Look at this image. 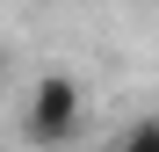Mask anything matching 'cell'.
Listing matches in <instances>:
<instances>
[{"label": "cell", "instance_id": "obj_2", "mask_svg": "<svg viewBox=\"0 0 159 152\" xmlns=\"http://www.w3.org/2000/svg\"><path fill=\"white\" fill-rule=\"evenodd\" d=\"M116 152H159V116H138V123L123 131V145H116Z\"/></svg>", "mask_w": 159, "mask_h": 152}, {"label": "cell", "instance_id": "obj_1", "mask_svg": "<svg viewBox=\"0 0 159 152\" xmlns=\"http://www.w3.org/2000/svg\"><path fill=\"white\" fill-rule=\"evenodd\" d=\"M80 116H87V87L72 72H36L29 101H22V138L36 152H58V145L80 138Z\"/></svg>", "mask_w": 159, "mask_h": 152}]
</instances>
